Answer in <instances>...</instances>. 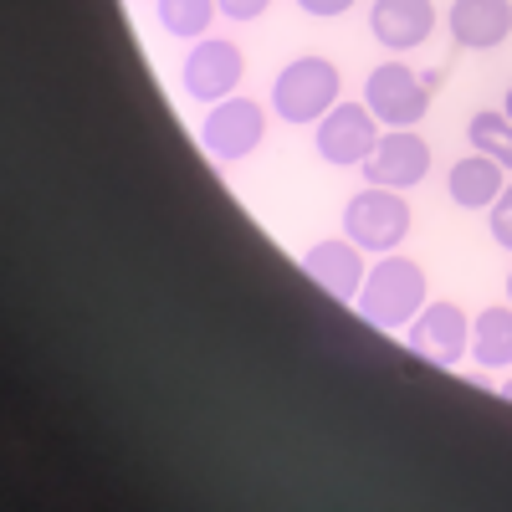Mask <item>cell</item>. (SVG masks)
Here are the masks:
<instances>
[{
	"instance_id": "obj_1",
	"label": "cell",
	"mask_w": 512,
	"mask_h": 512,
	"mask_svg": "<svg viewBox=\"0 0 512 512\" xmlns=\"http://www.w3.org/2000/svg\"><path fill=\"white\" fill-rule=\"evenodd\" d=\"M425 308V272L410 256H395L384 251L379 262L369 267L364 287H359V313L374 323V328H410V318Z\"/></svg>"
},
{
	"instance_id": "obj_2",
	"label": "cell",
	"mask_w": 512,
	"mask_h": 512,
	"mask_svg": "<svg viewBox=\"0 0 512 512\" xmlns=\"http://www.w3.org/2000/svg\"><path fill=\"white\" fill-rule=\"evenodd\" d=\"M338 103V67L328 57H297L272 82V108L282 123H318Z\"/></svg>"
},
{
	"instance_id": "obj_3",
	"label": "cell",
	"mask_w": 512,
	"mask_h": 512,
	"mask_svg": "<svg viewBox=\"0 0 512 512\" xmlns=\"http://www.w3.org/2000/svg\"><path fill=\"white\" fill-rule=\"evenodd\" d=\"M344 236L364 251H379V256L395 251L410 236V200L400 190H384V185L359 190L344 205Z\"/></svg>"
},
{
	"instance_id": "obj_4",
	"label": "cell",
	"mask_w": 512,
	"mask_h": 512,
	"mask_svg": "<svg viewBox=\"0 0 512 512\" xmlns=\"http://www.w3.org/2000/svg\"><path fill=\"white\" fill-rule=\"evenodd\" d=\"M364 103L369 113L384 123V128H415L425 113H431V88H425V77L405 62H384L369 72L364 82Z\"/></svg>"
},
{
	"instance_id": "obj_5",
	"label": "cell",
	"mask_w": 512,
	"mask_h": 512,
	"mask_svg": "<svg viewBox=\"0 0 512 512\" xmlns=\"http://www.w3.org/2000/svg\"><path fill=\"white\" fill-rule=\"evenodd\" d=\"M262 134H267V113L251 98H221L200 123V144L226 164H241L246 154H256Z\"/></svg>"
},
{
	"instance_id": "obj_6",
	"label": "cell",
	"mask_w": 512,
	"mask_h": 512,
	"mask_svg": "<svg viewBox=\"0 0 512 512\" xmlns=\"http://www.w3.org/2000/svg\"><path fill=\"white\" fill-rule=\"evenodd\" d=\"M405 338L425 364H441V369H451L472 354V323H466V313L456 303H425L410 318Z\"/></svg>"
},
{
	"instance_id": "obj_7",
	"label": "cell",
	"mask_w": 512,
	"mask_h": 512,
	"mask_svg": "<svg viewBox=\"0 0 512 512\" xmlns=\"http://www.w3.org/2000/svg\"><path fill=\"white\" fill-rule=\"evenodd\" d=\"M379 144V118L369 113V103H333L318 118V154L333 169H354L374 154Z\"/></svg>"
},
{
	"instance_id": "obj_8",
	"label": "cell",
	"mask_w": 512,
	"mask_h": 512,
	"mask_svg": "<svg viewBox=\"0 0 512 512\" xmlns=\"http://www.w3.org/2000/svg\"><path fill=\"white\" fill-rule=\"evenodd\" d=\"M425 175H431V144L415 128H384L374 154L364 159V180L384 190H415Z\"/></svg>"
},
{
	"instance_id": "obj_9",
	"label": "cell",
	"mask_w": 512,
	"mask_h": 512,
	"mask_svg": "<svg viewBox=\"0 0 512 512\" xmlns=\"http://www.w3.org/2000/svg\"><path fill=\"white\" fill-rule=\"evenodd\" d=\"M241 72H246L241 47H231V41H221V36H200L190 47V57H185V67H180V82H185V93L195 103H221V98L236 93Z\"/></svg>"
},
{
	"instance_id": "obj_10",
	"label": "cell",
	"mask_w": 512,
	"mask_h": 512,
	"mask_svg": "<svg viewBox=\"0 0 512 512\" xmlns=\"http://www.w3.org/2000/svg\"><path fill=\"white\" fill-rule=\"evenodd\" d=\"M303 272L333 297V303H359V287H364V246H354L349 236L338 241H318L303 256Z\"/></svg>"
},
{
	"instance_id": "obj_11",
	"label": "cell",
	"mask_w": 512,
	"mask_h": 512,
	"mask_svg": "<svg viewBox=\"0 0 512 512\" xmlns=\"http://www.w3.org/2000/svg\"><path fill=\"white\" fill-rule=\"evenodd\" d=\"M369 31H374L379 47L415 52L420 41L436 31V6L431 0H374L369 6Z\"/></svg>"
},
{
	"instance_id": "obj_12",
	"label": "cell",
	"mask_w": 512,
	"mask_h": 512,
	"mask_svg": "<svg viewBox=\"0 0 512 512\" xmlns=\"http://www.w3.org/2000/svg\"><path fill=\"white\" fill-rule=\"evenodd\" d=\"M451 36L472 52H492L512 36V0H456L451 6Z\"/></svg>"
},
{
	"instance_id": "obj_13",
	"label": "cell",
	"mask_w": 512,
	"mask_h": 512,
	"mask_svg": "<svg viewBox=\"0 0 512 512\" xmlns=\"http://www.w3.org/2000/svg\"><path fill=\"white\" fill-rule=\"evenodd\" d=\"M446 190H451V200H456L461 210H492V200L507 190V180H502V164H497V159H487V154L472 149L466 159L451 164Z\"/></svg>"
},
{
	"instance_id": "obj_14",
	"label": "cell",
	"mask_w": 512,
	"mask_h": 512,
	"mask_svg": "<svg viewBox=\"0 0 512 512\" xmlns=\"http://www.w3.org/2000/svg\"><path fill=\"white\" fill-rule=\"evenodd\" d=\"M472 359L482 369L512 364V303L507 308H482V318H472Z\"/></svg>"
},
{
	"instance_id": "obj_15",
	"label": "cell",
	"mask_w": 512,
	"mask_h": 512,
	"mask_svg": "<svg viewBox=\"0 0 512 512\" xmlns=\"http://www.w3.org/2000/svg\"><path fill=\"white\" fill-rule=\"evenodd\" d=\"M466 139H472L477 154L497 159L502 169H512V118L497 113V108H482L472 113V123H466Z\"/></svg>"
},
{
	"instance_id": "obj_16",
	"label": "cell",
	"mask_w": 512,
	"mask_h": 512,
	"mask_svg": "<svg viewBox=\"0 0 512 512\" xmlns=\"http://www.w3.org/2000/svg\"><path fill=\"white\" fill-rule=\"evenodd\" d=\"M216 0H159V26L169 36H185V41H200L216 21Z\"/></svg>"
},
{
	"instance_id": "obj_17",
	"label": "cell",
	"mask_w": 512,
	"mask_h": 512,
	"mask_svg": "<svg viewBox=\"0 0 512 512\" xmlns=\"http://www.w3.org/2000/svg\"><path fill=\"white\" fill-rule=\"evenodd\" d=\"M492 241H497L502 251H512V185L492 200Z\"/></svg>"
},
{
	"instance_id": "obj_18",
	"label": "cell",
	"mask_w": 512,
	"mask_h": 512,
	"mask_svg": "<svg viewBox=\"0 0 512 512\" xmlns=\"http://www.w3.org/2000/svg\"><path fill=\"white\" fill-rule=\"evenodd\" d=\"M216 6H221V16H231V21H256V16L272 6V0H216Z\"/></svg>"
},
{
	"instance_id": "obj_19",
	"label": "cell",
	"mask_w": 512,
	"mask_h": 512,
	"mask_svg": "<svg viewBox=\"0 0 512 512\" xmlns=\"http://www.w3.org/2000/svg\"><path fill=\"white\" fill-rule=\"evenodd\" d=\"M308 16H318V21H333V16H344V11H354V0H297Z\"/></svg>"
},
{
	"instance_id": "obj_20",
	"label": "cell",
	"mask_w": 512,
	"mask_h": 512,
	"mask_svg": "<svg viewBox=\"0 0 512 512\" xmlns=\"http://www.w3.org/2000/svg\"><path fill=\"white\" fill-rule=\"evenodd\" d=\"M502 113H507V118H512V88H507V103H502Z\"/></svg>"
},
{
	"instance_id": "obj_21",
	"label": "cell",
	"mask_w": 512,
	"mask_h": 512,
	"mask_svg": "<svg viewBox=\"0 0 512 512\" xmlns=\"http://www.w3.org/2000/svg\"><path fill=\"white\" fill-rule=\"evenodd\" d=\"M502 400H512V379H507V384H502Z\"/></svg>"
},
{
	"instance_id": "obj_22",
	"label": "cell",
	"mask_w": 512,
	"mask_h": 512,
	"mask_svg": "<svg viewBox=\"0 0 512 512\" xmlns=\"http://www.w3.org/2000/svg\"><path fill=\"white\" fill-rule=\"evenodd\" d=\"M507 303H512V272H507Z\"/></svg>"
}]
</instances>
